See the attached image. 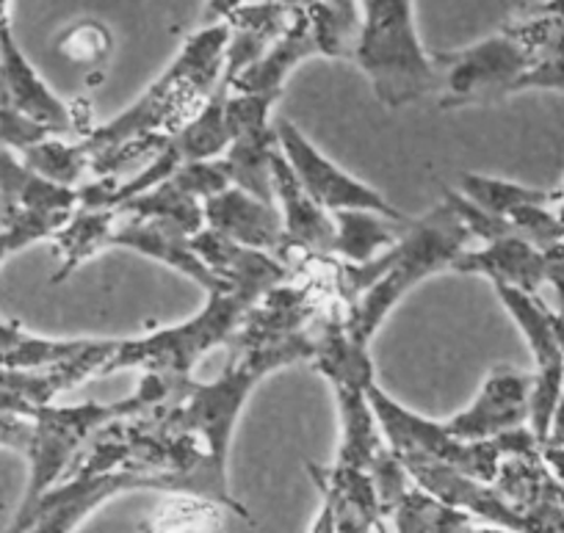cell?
Masks as SVG:
<instances>
[{"label": "cell", "instance_id": "cell-1", "mask_svg": "<svg viewBox=\"0 0 564 533\" xmlns=\"http://www.w3.org/2000/svg\"><path fill=\"white\" fill-rule=\"evenodd\" d=\"M316 353V331L289 337L276 346L252 348V351H230V362L214 382H194L181 377L175 393L164 404L133 415L166 439H183L203 456V476L208 483V498L214 505H225L241 520L252 522V514L238 503L230 492L227 478V456H230L232 432L247 406L252 390L280 368L313 360Z\"/></svg>", "mask_w": 564, "mask_h": 533}, {"label": "cell", "instance_id": "cell-2", "mask_svg": "<svg viewBox=\"0 0 564 533\" xmlns=\"http://www.w3.org/2000/svg\"><path fill=\"white\" fill-rule=\"evenodd\" d=\"M474 241L446 199L412 219L399 243L366 265L335 260V302L344 313L351 340L368 346L390 309L426 276L452 269L454 260L468 252Z\"/></svg>", "mask_w": 564, "mask_h": 533}, {"label": "cell", "instance_id": "cell-3", "mask_svg": "<svg viewBox=\"0 0 564 533\" xmlns=\"http://www.w3.org/2000/svg\"><path fill=\"white\" fill-rule=\"evenodd\" d=\"M230 42V25H199L186 42L175 62L150 84V89L130 108L108 119L106 124L86 133V150L117 144L133 135H175L214 97L225 78V56Z\"/></svg>", "mask_w": 564, "mask_h": 533}, {"label": "cell", "instance_id": "cell-4", "mask_svg": "<svg viewBox=\"0 0 564 533\" xmlns=\"http://www.w3.org/2000/svg\"><path fill=\"white\" fill-rule=\"evenodd\" d=\"M360 12L351 62L384 108H404L437 91L432 53L421 45L412 0H355Z\"/></svg>", "mask_w": 564, "mask_h": 533}, {"label": "cell", "instance_id": "cell-5", "mask_svg": "<svg viewBox=\"0 0 564 533\" xmlns=\"http://www.w3.org/2000/svg\"><path fill=\"white\" fill-rule=\"evenodd\" d=\"M159 404V388L150 379H141L139 390L130 399L117 401V404H86L75 406H42L31 421H34V437L29 445V481H25V492L20 498L18 511H14L12 522L3 533H18L23 522L29 520L31 511L36 509L42 498L51 492L53 487L62 483L73 461L78 459L80 450L86 448L97 428L106 423L117 421V417H130L148 412L150 406Z\"/></svg>", "mask_w": 564, "mask_h": 533}, {"label": "cell", "instance_id": "cell-6", "mask_svg": "<svg viewBox=\"0 0 564 533\" xmlns=\"http://www.w3.org/2000/svg\"><path fill=\"white\" fill-rule=\"evenodd\" d=\"M258 302L249 293H210L205 307L183 324L164 326L144 337L119 340L102 377L119 371L159 373V377H192L197 362L216 346H227L243 315Z\"/></svg>", "mask_w": 564, "mask_h": 533}, {"label": "cell", "instance_id": "cell-7", "mask_svg": "<svg viewBox=\"0 0 564 533\" xmlns=\"http://www.w3.org/2000/svg\"><path fill=\"white\" fill-rule=\"evenodd\" d=\"M437 69V106L443 111L465 106H492L509 95H518V84L536 56L507 31L487 36L459 51L432 53Z\"/></svg>", "mask_w": 564, "mask_h": 533}, {"label": "cell", "instance_id": "cell-8", "mask_svg": "<svg viewBox=\"0 0 564 533\" xmlns=\"http://www.w3.org/2000/svg\"><path fill=\"white\" fill-rule=\"evenodd\" d=\"M368 401L377 415L384 439L399 456H421V459L441 461L481 483H492L498 476L503 456L496 439L465 443L446 428V421H432L384 393L377 382L368 388Z\"/></svg>", "mask_w": 564, "mask_h": 533}, {"label": "cell", "instance_id": "cell-9", "mask_svg": "<svg viewBox=\"0 0 564 533\" xmlns=\"http://www.w3.org/2000/svg\"><path fill=\"white\" fill-rule=\"evenodd\" d=\"M276 128V144H280L282 155L294 168L296 181L302 183L307 194L322 205L327 214H344V210H371V214L390 216V219H410L404 210L395 208L393 203L384 199L377 188L368 183L357 181L349 172L329 161L294 122L282 119L274 124Z\"/></svg>", "mask_w": 564, "mask_h": 533}, {"label": "cell", "instance_id": "cell-10", "mask_svg": "<svg viewBox=\"0 0 564 533\" xmlns=\"http://www.w3.org/2000/svg\"><path fill=\"white\" fill-rule=\"evenodd\" d=\"M124 492H161V483L135 472L69 476L36 503L18 533H75L86 516Z\"/></svg>", "mask_w": 564, "mask_h": 533}, {"label": "cell", "instance_id": "cell-11", "mask_svg": "<svg viewBox=\"0 0 564 533\" xmlns=\"http://www.w3.org/2000/svg\"><path fill=\"white\" fill-rule=\"evenodd\" d=\"M531 384H534V373L503 366L492 368L476 399L463 412L448 417L446 428L465 443H481L518 426H529Z\"/></svg>", "mask_w": 564, "mask_h": 533}, {"label": "cell", "instance_id": "cell-12", "mask_svg": "<svg viewBox=\"0 0 564 533\" xmlns=\"http://www.w3.org/2000/svg\"><path fill=\"white\" fill-rule=\"evenodd\" d=\"M271 188L274 205L282 216V263L302 254H327L333 258L335 221L296 181L294 168L276 146L271 155Z\"/></svg>", "mask_w": 564, "mask_h": 533}, {"label": "cell", "instance_id": "cell-13", "mask_svg": "<svg viewBox=\"0 0 564 533\" xmlns=\"http://www.w3.org/2000/svg\"><path fill=\"white\" fill-rule=\"evenodd\" d=\"M111 247L128 249V252L144 254V258L170 265V269H175L186 280L197 282L208 296L210 293H230V287L194 252L192 236L183 232L181 227L170 225V221L130 219V216H124L122 225L113 227L111 238H108V249Z\"/></svg>", "mask_w": 564, "mask_h": 533}, {"label": "cell", "instance_id": "cell-14", "mask_svg": "<svg viewBox=\"0 0 564 533\" xmlns=\"http://www.w3.org/2000/svg\"><path fill=\"white\" fill-rule=\"evenodd\" d=\"M313 56H324L322 42H318V34L313 29V20L307 14L305 3L296 0L294 12H291V20L285 25V31H282L280 40L265 51V56L260 62L243 69L225 89L236 91V95H260L271 97V100H280L282 86H285L289 75L302 62H307Z\"/></svg>", "mask_w": 564, "mask_h": 533}, {"label": "cell", "instance_id": "cell-15", "mask_svg": "<svg viewBox=\"0 0 564 533\" xmlns=\"http://www.w3.org/2000/svg\"><path fill=\"white\" fill-rule=\"evenodd\" d=\"M0 73L7 80L9 100L20 113L51 130L53 135H64L73 128V111L29 62L14 40L12 23H0Z\"/></svg>", "mask_w": 564, "mask_h": 533}, {"label": "cell", "instance_id": "cell-16", "mask_svg": "<svg viewBox=\"0 0 564 533\" xmlns=\"http://www.w3.org/2000/svg\"><path fill=\"white\" fill-rule=\"evenodd\" d=\"M205 227L221 232L247 249L282 258V216L276 205L263 203L241 188H227L203 203ZM282 263V260H280Z\"/></svg>", "mask_w": 564, "mask_h": 533}, {"label": "cell", "instance_id": "cell-17", "mask_svg": "<svg viewBox=\"0 0 564 533\" xmlns=\"http://www.w3.org/2000/svg\"><path fill=\"white\" fill-rule=\"evenodd\" d=\"M192 249L230 291L249 293L252 298H260L274 285L289 280V269L274 254L241 247L210 227H203L192 238Z\"/></svg>", "mask_w": 564, "mask_h": 533}, {"label": "cell", "instance_id": "cell-18", "mask_svg": "<svg viewBox=\"0 0 564 533\" xmlns=\"http://www.w3.org/2000/svg\"><path fill=\"white\" fill-rule=\"evenodd\" d=\"M307 470L322 492V505L333 514L335 533H377V527L388 522L368 472L335 461L329 467L307 465Z\"/></svg>", "mask_w": 564, "mask_h": 533}, {"label": "cell", "instance_id": "cell-19", "mask_svg": "<svg viewBox=\"0 0 564 533\" xmlns=\"http://www.w3.org/2000/svg\"><path fill=\"white\" fill-rule=\"evenodd\" d=\"M452 271L487 276L492 285H507L536 296L545 282V254L525 238L512 236L485 243L481 249H468L454 260Z\"/></svg>", "mask_w": 564, "mask_h": 533}, {"label": "cell", "instance_id": "cell-20", "mask_svg": "<svg viewBox=\"0 0 564 533\" xmlns=\"http://www.w3.org/2000/svg\"><path fill=\"white\" fill-rule=\"evenodd\" d=\"M294 3H243L241 9L225 20L230 25V42H227L225 56V78L221 86H230L243 69L265 56L271 45L282 36L289 25Z\"/></svg>", "mask_w": 564, "mask_h": 533}, {"label": "cell", "instance_id": "cell-21", "mask_svg": "<svg viewBox=\"0 0 564 533\" xmlns=\"http://www.w3.org/2000/svg\"><path fill=\"white\" fill-rule=\"evenodd\" d=\"M333 393L335 401H338L340 417V443L338 454H335V465L371 472L377 456L388 448V439H384L377 415L371 410L368 388L338 384V388H333Z\"/></svg>", "mask_w": 564, "mask_h": 533}, {"label": "cell", "instance_id": "cell-22", "mask_svg": "<svg viewBox=\"0 0 564 533\" xmlns=\"http://www.w3.org/2000/svg\"><path fill=\"white\" fill-rule=\"evenodd\" d=\"M117 208H78L53 232L51 241L58 258V269L51 276L53 285H62L80 265L89 263L102 249H108V238L117 227Z\"/></svg>", "mask_w": 564, "mask_h": 533}, {"label": "cell", "instance_id": "cell-23", "mask_svg": "<svg viewBox=\"0 0 564 533\" xmlns=\"http://www.w3.org/2000/svg\"><path fill=\"white\" fill-rule=\"evenodd\" d=\"M335 247L333 258L349 265H366L401 241L412 219H390L371 210H344L333 214Z\"/></svg>", "mask_w": 564, "mask_h": 533}, {"label": "cell", "instance_id": "cell-24", "mask_svg": "<svg viewBox=\"0 0 564 533\" xmlns=\"http://www.w3.org/2000/svg\"><path fill=\"white\" fill-rule=\"evenodd\" d=\"M276 128L258 130V133L238 135L230 141L227 152L221 155L232 188L252 194L263 203L274 205V188H271V155L276 150Z\"/></svg>", "mask_w": 564, "mask_h": 533}, {"label": "cell", "instance_id": "cell-25", "mask_svg": "<svg viewBox=\"0 0 564 533\" xmlns=\"http://www.w3.org/2000/svg\"><path fill=\"white\" fill-rule=\"evenodd\" d=\"M390 522H393L395 533H474L481 520L432 498L430 492H423L421 487L412 483L410 492L390 514Z\"/></svg>", "mask_w": 564, "mask_h": 533}, {"label": "cell", "instance_id": "cell-26", "mask_svg": "<svg viewBox=\"0 0 564 533\" xmlns=\"http://www.w3.org/2000/svg\"><path fill=\"white\" fill-rule=\"evenodd\" d=\"M457 192L476 205L485 214L498 216V219H509L514 210L525 208V205H551L553 194L542 192V188L523 186V183L501 181V177H490V174L479 172H463L457 181Z\"/></svg>", "mask_w": 564, "mask_h": 533}, {"label": "cell", "instance_id": "cell-27", "mask_svg": "<svg viewBox=\"0 0 564 533\" xmlns=\"http://www.w3.org/2000/svg\"><path fill=\"white\" fill-rule=\"evenodd\" d=\"M119 216H130V219H159L170 221V225L181 227L188 236H197L205 227L203 203L192 194L181 192L172 181L161 183V186L150 188V192L139 194V197L128 199L119 205Z\"/></svg>", "mask_w": 564, "mask_h": 533}, {"label": "cell", "instance_id": "cell-28", "mask_svg": "<svg viewBox=\"0 0 564 533\" xmlns=\"http://www.w3.org/2000/svg\"><path fill=\"white\" fill-rule=\"evenodd\" d=\"M20 161L31 172L40 174L42 181L62 188H78L80 177L89 172V152H86L84 141L69 144L62 135H47V139L36 141L34 146L20 152Z\"/></svg>", "mask_w": 564, "mask_h": 533}, {"label": "cell", "instance_id": "cell-29", "mask_svg": "<svg viewBox=\"0 0 564 533\" xmlns=\"http://www.w3.org/2000/svg\"><path fill=\"white\" fill-rule=\"evenodd\" d=\"M111 31L97 20H78L56 36V53L73 64H100L111 53Z\"/></svg>", "mask_w": 564, "mask_h": 533}, {"label": "cell", "instance_id": "cell-30", "mask_svg": "<svg viewBox=\"0 0 564 533\" xmlns=\"http://www.w3.org/2000/svg\"><path fill=\"white\" fill-rule=\"evenodd\" d=\"M170 181L175 183L181 192L197 197L199 203H208V199H214L216 194L232 188L230 174H227V166L221 157H214V161L186 163V166H181L175 174H172Z\"/></svg>", "mask_w": 564, "mask_h": 533}, {"label": "cell", "instance_id": "cell-31", "mask_svg": "<svg viewBox=\"0 0 564 533\" xmlns=\"http://www.w3.org/2000/svg\"><path fill=\"white\" fill-rule=\"evenodd\" d=\"M241 7H243V0H208L203 9V20H199V25L225 23V20Z\"/></svg>", "mask_w": 564, "mask_h": 533}, {"label": "cell", "instance_id": "cell-32", "mask_svg": "<svg viewBox=\"0 0 564 533\" xmlns=\"http://www.w3.org/2000/svg\"><path fill=\"white\" fill-rule=\"evenodd\" d=\"M31 331L23 329L20 320H3L0 318V353H7L9 348L20 346L23 340H29Z\"/></svg>", "mask_w": 564, "mask_h": 533}, {"label": "cell", "instance_id": "cell-33", "mask_svg": "<svg viewBox=\"0 0 564 533\" xmlns=\"http://www.w3.org/2000/svg\"><path fill=\"white\" fill-rule=\"evenodd\" d=\"M545 445H558V448H564V395L562 401H558L556 415H553L551 421V432H547Z\"/></svg>", "mask_w": 564, "mask_h": 533}, {"label": "cell", "instance_id": "cell-34", "mask_svg": "<svg viewBox=\"0 0 564 533\" xmlns=\"http://www.w3.org/2000/svg\"><path fill=\"white\" fill-rule=\"evenodd\" d=\"M0 23H12V0H0Z\"/></svg>", "mask_w": 564, "mask_h": 533}, {"label": "cell", "instance_id": "cell-35", "mask_svg": "<svg viewBox=\"0 0 564 533\" xmlns=\"http://www.w3.org/2000/svg\"><path fill=\"white\" fill-rule=\"evenodd\" d=\"M12 100H9V89H7V80H3V73H0V108H9Z\"/></svg>", "mask_w": 564, "mask_h": 533}, {"label": "cell", "instance_id": "cell-36", "mask_svg": "<svg viewBox=\"0 0 564 533\" xmlns=\"http://www.w3.org/2000/svg\"><path fill=\"white\" fill-rule=\"evenodd\" d=\"M556 320H558V337H562V348H564V298H558Z\"/></svg>", "mask_w": 564, "mask_h": 533}, {"label": "cell", "instance_id": "cell-37", "mask_svg": "<svg viewBox=\"0 0 564 533\" xmlns=\"http://www.w3.org/2000/svg\"><path fill=\"white\" fill-rule=\"evenodd\" d=\"M263 3H296V0H263Z\"/></svg>", "mask_w": 564, "mask_h": 533}, {"label": "cell", "instance_id": "cell-38", "mask_svg": "<svg viewBox=\"0 0 564 533\" xmlns=\"http://www.w3.org/2000/svg\"><path fill=\"white\" fill-rule=\"evenodd\" d=\"M377 533H390V531H388V522H382V525L377 527Z\"/></svg>", "mask_w": 564, "mask_h": 533}]
</instances>
